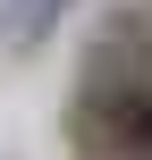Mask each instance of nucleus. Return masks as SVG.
Masks as SVG:
<instances>
[{
    "label": "nucleus",
    "instance_id": "1",
    "mask_svg": "<svg viewBox=\"0 0 152 160\" xmlns=\"http://www.w3.org/2000/svg\"><path fill=\"white\" fill-rule=\"evenodd\" d=\"M144 17H152V0H144Z\"/></svg>",
    "mask_w": 152,
    "mask_h": 160
}]
</instances>
